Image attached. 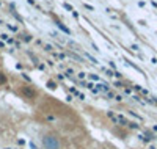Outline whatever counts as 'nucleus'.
Returning a JSON list of instances; mask_svg holds the SVG:
<instances>
[{"label":"nucleus","instance_id":"nucleus-1","mask_svg":"<svg viewBox=\"0 0 157 149\" xmlns=\"http://www.w3.org/2000/svg\"><path fill=\"white\" fill-rule=\"evenodd\" d=\"M41 143L46 149H63V140L55 132H44L41 135Z\"/></svg>","mask_w":157,"mask_h":149},{"label":"nucleus","instance_id":"nucleus-2","mask_svg":"<svg viewBox=\"0 0 157 149\" xmlns=\"http://www.w3.org/2000/svg\"><path fill=\"white\" fill-rule=\"evenodd\" d=\"M19 91H21V96L25 97V99H35L38 96L36 90L33 86H30V85H21L19 86Z\"/></svg>","mask_w":157,"mask_h":149}]
</instances>
